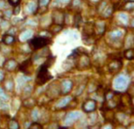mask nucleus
<instances>
[{"label": "nucleus", "instance_id": "obj_8", "mask_svg": "<svg viewBox=\"0 0 134 129\" xmlns=\"http://www.w3.org/2000/svg\"><path fill=\"white\" fill-rule=\"evenodd\" d=\"M52 20H53L54 24H58V25H62L64 22V15L62 11L57 10L53 11L52 13Z\"/></svg>", "mask_w": 134, "mask_h": 129}, {"label": "nucleus", "instance_id": "obj_12", "mask_svg": "<svg viewBox=\"0 0 134 129\" xmlns=\"http://www.w3.org/2000/svg\"><path fill=\"white\" fill-rule=\"evenodd\" d=\"M4 68L6 70L8 71H13L16 70L17 68V63L15 60L13 59H11V60H8L6 61L5 63H4Z\"/></svg>", "mask_w": 134, "mask_h": 129}, {"label": "nucleus", "instance_id": "obj_21", "mask_svg": "<svg viewBox=\"0 0 134 129\" xmlns=\"http://www.w3.org/2000/svg\"><path fill=\"white\" fill-rule=\"evenodd\" d=\"M28 129H43V127H42V126L41 125L40 123L35 122V123L31 124L30 126L28 127Z\"/></svg>", "mask_w": 134, "mask_h": 129}, {"label": "nucleus", "instance_id": "obj_34", "mask_svg": "<svg viewBox=\"0 0 134 129\" xmlns=\"http://www.w3.org/2000/svg\"><path fill=\"white\" fill-rule=\"evenodd\" d=\"M58 129H68L67 127H60V128H58Z\"/></svg>", "mask_w": 134, "mask_h": 129}, {"label": "nucleus", "instance_id": "obj_20", "mask_svg": "<svg viewBox=\"0 0 134 129\" xmlns=\"http://www.w3.org/2000/svg\"><path fill=\"white\" fill-rule=\"evenodd\" d=\"M49 2H50V0H38L37 7H39V8L45 7V6H47L48 4H49Z\"/></svg>", "mask_w": 134, "mask_h": 129}, {"label": "nucleus", "instance_id": "obj_18", "mask_svg": "<svg viewBox=\"0 0 134 129\" xmlns=\"http://www.w3.org/2000/svg\"><path fill=\"white\" fill-rule=\"evenodd\" d=\"M62 30V26L58 25V24H54L53 26L50 27V31L53 33H58Z\"/></svg>", "mask_w": 134, "mask_h": 129}, {"label": "nucleus", "instance_id": "obj_36", "mask_svg": "<svg viewBox=\"0 0 134 129\" xmlns=\"http://www.w3.org/2000/svg\"><path fill=\"white\" fill-rule=\"evenodd\" d=\"M84 129H88V128H84Z\"/></svg>", "mask_w": 134, "mask_h": 129}, {"label": "nucleus", "instance_id": "obj_35", "mask_svg": "<svg viewBox=\"0 0 134 129\" xmlns=\"http://www.w3.org/2000/svg\"><path fill=\"white\" fill-rule=\"evenodd\" d=\"M63 2H67V1H69V0H62Z\"/></svg>", "mask_w": 134, "mask_h": 129}, {"label": "nucleus", "instance_id": "obj_3", "mask_svg": "<svg viewBox=\"0 0 134 129\" xmlns=\"http://www.w3.org/2000/svg\"><path fill=\"white\" fill-rule=\"evenodd\" d=\"M50 42H51L50 40H49L48 38L40 36V37H35L31 40L29 41V45L33 49H40L46 47Z\"/></svg>", "mask_w": 134, "mask_h": 129}, {"label": "nucleus", "instance_id": "obj_9", "mask_svg": "<svg viewBox=\"0 0 134 129\" xmlns=\"http://www.w3.org/2000/svg\"><path fill=\"white\" fill-rule=\"evenodd\" d=\"M71 100H72V97H71V96H66V97H64V99H60L58 102L57 103L56 108H57V109L64 108V107H65L66 106H68V105L70 104Z\"/></svg>", "mask_w": 134, "mask_h": 129}, {"label": "nucleus", "instance_id": "obj_33", "mask_svg": "<svg viewBox=\"0 0 134 129\" xmlns=\"http://www.w3.org/2000/svg\"><path fill=\"white\" fill-rule=\"evenodd\" d=\"M90 1L93 3H98V2H100V0H90Z\"/></svg>", "mask_w": 134, "mask_h": 129}, {"label": "nucleus", "instance_id": "obj_22", "mask_svg": "<svg viewBox=\"0 0 134 129\" xmlns=\"http://www.w3.org/2000/svg\"><path fill=\"white\" fill-rule=\"evenodd\" d=\"M0 99L3 100V101H5V100H8V97L5 94V92L4 91V90L2 88H0Z\"/></svg>", "mask_w": 134, "mask_h": 129}, {"label": "nucleus", "instance_id": "obj_23", "mask_svg": "<svg viewBox=\"0 0 134 129\" xmlns=\"http://www.w3.org/2000/svg\"><path fill=\"white\" fill-rule=\"evenodd\" d=\"M124 8L126 9V10H128V11H131L133 9V2L132 1H129V2H126L125 4H124Z\"/></svg>", "mask_w": 134, "mask_h": 129}, {"label": "nucleus", "instance_id": "obj_13", "mask_svg": "<svg viewBox=\"0 0 134 129\" xmlns=\"http://www.w3.org/2000/svg\"><path fill=\"white\" fill-rule=\"evenodd\" d=\"M2 40H3L4 44L5 45H12L13 44L14 41H15V38H14V36L13 34H10V33H6V34H4L3 36V39H2Z\"/></svg>", "mask_w": 134, "mask_h": 129}, {"label": "nucleus", "instance_id": "obj_25", "mask_svg": "<svg viewBox=\"0 0 134 129\" xmlns=\"http://www.w3.org/2000/svg\"><path fill=\"white\" fill-rule=\"evenodd\" d=\"M119 18L121 19V20H122V21H124V24H127L129 18H128V16L126 15V14H120Z\"/></svg>", "mask_w": 134, "mask_h": 129}, {"label": "nucleus", "instance_id": "obj_24", "mask_svg": "<svg viewBox=\"0 0 134 129\" xmlns=\"http://www.w3.org/2000/svg\"><path fill=\"white\" fill-rule=\"evenodd\" d=\"M36 7H37V6L35 5V4L34 3V2H31V3L28 4V5H27V8H29V11H32V13L35 10V9H37Z\"/></svg>", "mask_w": 134, "mask_h": 129}, {"label": "nucleus", "instance_id": "obj_10", "mask_svg": "<svg viewBox=\"0 0 134 129\" xmlns=\"http://www.w3.org/2000/svg\"><path fill=\"white\" fill-rule=\"evenodd\" d=\"M71 88H72V82L70 80H64L61 83V89L62 92L64 94H66V93H69L71 90Z\"/></svg>", "mask_w": 134, "mask_h": 129}, {"label": "nucleus", "instance_id": "obj_31", "mask_svg": "<svg viewBox=\"0 0 134 129\" xmlns=\"http://www.w3.org/2000/svg\"><path fill=\"white\" fill-rule=\"evenodd\" d=\"M100 129H112V126L110 125H109V124H107V125L102 126V128Z\"/></svg>", "mask_w": 134, "mask_h": 129}, {"label": "nucleus", "instance_id": "obj_1", "mask_svg": "<svg viewBox=\"0 0 134 129\" xmlns=\"http://www.w3.org/2000/svg\"><path fill=\"white\" fill-rule=\"evenodd\" d=\"M48 69L49 68L46 65H44V64L40 67V70L38 71L37 78H36V83L38 85L44 84L45 83L52 78V76H50Z\"/></svg>", "mask_w": 134, "mask_h": 129}, {"label": "nucleus", "instance_id": "obj_14", "mask_svg": "<svg viewBox=\"0 0 134 129\" xmlns=\"http://www.w3.org/2000/svg\"><path fill=\"white\" fill-rule=\"evenodd\" d=\"M122 35H123V33H122V31L120 30H115L109 33V38H110L111 40H113L114 41L121 39Z\"/></svg>", "mask_w": 134, "mask_h": 129}, {"label": "nucleus", "instance_id": "obj_6", "mask_svg": "<svg viewBox=\"0 0 134 129\" xmlns=\"http://www.w3.org/2000/svg\"><path fill=\"white\" fill-rule=\"evenodd\" d=\"M82 109L87 113H93V112L96 109V102H95V100H93V99L87 100V101L83 104Z\"/></svg>", "mask_w": 134, "mask_h": 129}, {"label": "nucleus", "instance_id": "obj_2", "mask_svg": "<svg viewBox=\"0 0 134 129\" xmlns=\"http://www.w3.org/2000/svg\"><path fill=\"white\" fill-rule=\"evenodd\" d=\"M130 80L126 76H118L115 78L113 85L116 90H125L128 88Z\"/></svg>", "mask_w": 134, "mask_h": 129}, {"label": "nucleus", "instance_id": "obj_28", "mask_svg": "<svg viewBox=\"0 0 134 129\" xmlns=\"http://www.w3.org/2000/svg\"><path fill=\"white\" fill-rule=\"evenodd\" d=\"M32 117L35 120V119H37V118H38V110H34V111L32 112Z\"/></svg>", "mask_w": 134, "mask_h": 129}, {"label": "nucleus", "instance_id": "obj_15", "mask_svg": "<svg viewBox=\"0 0 134 129\" xmlns=\"http://www.w3.org/2000/svg\"><path fill=\"white\" fill-rule=\"evenodd\" d=\"M124 56L127 60H132L133 57H134V51L132 48H130V49H127L124 51Z\"/></svg>", "mask_w": 134, "mask_h": 129}, {"label": "nucleus", "instance_id": "obj_4", "mask_svg": "<svg viewBox=\"0 0 134 129\" xmlns=\"http://www.w3.org/2000/svg\"><path fill=\"white\" fill-rule=\"evenodd\" d=\"M80 58L77 61V67L79 70H86L90 67V59L86 54H80Z\"/></svg>", "mask_w": 134, "mask_h": 129}, {"label": "nucleus", "instance_id": "obj_19", "mask_svg": "<svg viewBox=\"0 0 134 129\" xmlns=\"http://www.w3.org/2000/svg\"><path fill=\"white\" fill-rule=\"evenodd\" d=\"M24 105L27 107H29L30 108V107H33L35 105V100L33 99H28L24 101Z\"/></svg>", "mask_w": 134, "mask_h": 129}, {"label": "nucleus", "instance_id": "obj_5", "mask_svg": "<svg viewBox=\"0 0 134 129\" xmlns=\"http://www.w3.org/2000/svg\"><path fill=\"white\" fill-rule=\"evenodd\" d=\"M80 117H81V113L80 112H78V111L71 112V113H69L65 116L64 123H65L66 125H71V124H73L74 122H76Z\"/></svg>", "mask_w": 134, "mask_h": 129}, {"label": "nucleus", "instance_id": "obj_27", "mask_svg": "<svg viewBox=\"0 0 134 129\" xmlns=\"http://www.w3.org/2000/svg\"><path fill=\"white\" fill-rule=\"evenodd\" d=\"M81 4V0H72V2H71V5L74 8H76V7H79L80 5Z\"/></svg>", "mask_w": 134, "mask_h": 129}, {"label": "nucleus", "instance_id": "obj_30", "mask_svg": "<svg viewBox=\"0 0 134 129\" xmlns=\"http://www.w3.org/2000/svg\"><path fill=\"white\" fill-rule=\"evenodd\" d=\"M4 73L3 70H0V82H2L4 80Z\"/></svg>", "mask_w": 134, "mask_h": 129}, {"label": "nucleus", "instance_id": "obj_11", "mask_svg": "<svg viewBox=\"0 0 134 129\" xmlns=\"http://www.w3.org/2000/svg\"><path fill=\"white\" fill-rule=\"evenodd\" d=\"M32 66V59H28L27 61H25L24 63L20 66V70L25 74H29L30 73V67Z\"/></svg>", "mask_w": 134, "mask_h": 129}, {"label": "nucleus", "instance_id": "obj_29", "mask_svg": "<svg viewBox=\"0 0 134 129\" xmlns=\"http://www.w3.org/2000/svg\"><path fill=\"white\" fill-rule=\"evenodd\" d=\"M20 6H19V5L15 6V9H14V11H13V14H14V15H18V14L20 13Z\"/></svg>", "mask_w": 134, "mask_h": 129}, {"label": "nucleus", "instance_id": "obj_7", "mask_svg": "<svg viewBox=\"0 0 134 129\" xmlns=\"http://www.w3.org/2000/svg\"><path fill=\"white\" fill-rule=\"evenodd\" d=\"M122 66H123V64H122V62L120 60L114 59L113 61L109 63V70L111 73H116L121 70Z\"/></svg>", "mask_w": 134, "mask_h": 129}, {"label": "nucleus", "instance_id": "obj_17", "mask_svg": "<svg viewBox=\"0 0 134 129\" xmlns=\"http://www.w3.org/2000/svg\"><path fill=\"white\" fill-rule=\"evenodd\" d=\"M33 34V32L31 30H26L22 34H21V40H28L29 38L32 36Z\"/></svg>", "mask_w": 134, "mask_h": 129}, {"label": "nucleus", "instance_id": "obj_32", "mask_svg": "<svg viewBox=\"0 0 134 129\" xmlns=\"http://www.w3.org/2000/svg\"><path fill=\"white\" fill-rule=\"evenodd\" d=\"M4 5V3L3 0H0V7H3Z\"/></svg>", "mask_w": 134, "mask_h": 129}, {"label": "nucleus", "instance_id": "obj_26", "mask_svg": "<svg viewBox=\"0 0 134 129\" xmlns=\"http://www.w3.org/2000/svg\"><path fill=\"white\" fill-rule=\"evenodd\" d=\"M20 1L21 0H8V3L10 4H12V5H13V6H17V5L20 4Z\"/></svg>", "mask_w": 134, "mask_h": 129}, {"label": "nucleus", "instance_id": "obj_16", "mask_svg": "<svg viewBox=\"0 0 134 129\" xmlns=\"http://www.w3.org/2000/svg\"><path fill=\"white\" fill-rule=\"evenodd\" d=\"M9 129H20V124L15 119H11L8 124Z\"/></svg>", "mask_w": 134, "mask_h": 129}]
</instances>
